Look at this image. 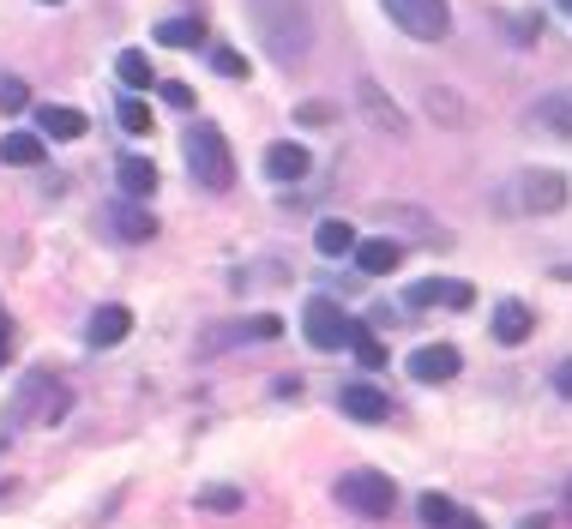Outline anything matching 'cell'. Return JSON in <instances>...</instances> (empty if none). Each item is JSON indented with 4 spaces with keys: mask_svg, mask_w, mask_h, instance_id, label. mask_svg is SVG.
<instances>
[{
    "mask_svg": "<svg viewBox=\"0 0 572 529\" xmlns=\"http://www.w3.org/2000/svg\"><path fill=\"white\" fill-rule=\"evenodd\" d=\"M338 500L350 505V512H362V517H386L391 505H398V488H391L380 469H350V476L338 481Z\"/></svg>",
    "mask_w": 572,
    "mask_h": 529,
    "instance_id": "277c9868",
    "label": "cell"
},
{
    "mask_svg": "<svg viewBox=\"0 0 572 529\" xmlns=\"http://www.w3.org/2000/svg\"><path fill=\"white\" fill-rule=\"evenodd\" d=\"M555 391H560V398H567V403H572V355H567V362H560V367H555Z\"/></svg>",
    "mask_w": 572,
    "mask_h": 529,
    "instance_id": "4dcf8cb0",
    "label": "cell"
},
{
    "mask_svg": "<svg viewBox=\"0 0 572 529\" xmlns=\"http://www.w3.org/2000/svg\"><path fill=\"white\" fill-rule=\"evenodd\" d=\"M42 133H49V139H78V133H85V115H78V109H42Z\"/></svg>",
    "mask_w": 572,
    "mask_h": 529,
    "instance_id": "44dd1931",
    "label": "cell"
},
{
    "mask_svg": "<svg viewBox=\"0 0 572 529\" xmlns=\"http://www.w3.org/2000/svg\"><path fill=\"white\" fill-rule=\"evenodd\" d=\"M127 331H133V313L127 307H97L91 313V349H115V343H127Z\"/></svg>",
    "mask_w": 572,
    "mask_h": 529,
    "instance_id": "4fadbf2b",
    "label": "cell"
},
{
    "mask_svg": "<svg viewBox=\"0 0 572 529\" xmlns=\"http://www.w3.org/2000/svg\"><path fill=\"white\" fill-rule=\"evenodd\" d=\"M248 13H253V30H260V42L272 49L277 66H296L313 49V18L301 0H248Z\"/></svg>",
    "mask_w": 572,
    "mask_h": 529,
    "instance_id": "6da1fadb",
    "label": "cell"
},
{
    "mask_svg": "<svg viewBox=\"0 0 572 529\" xmlns=\"http://www.w3.org/2000/svg\"><path fill=\"white\" fill-rule=\"evenodd\" d=\"M157 42H163V49H199V42H206V25H199V18H163V25H157Z\"/></svg>",
    "mask_w": 572,
    "mask_h": 529,
    "instance_id": "ac0fdd59",
    "label": "cell"
},
{
    "mask_svg": "<svg viewBox=\"0 0 572 529\" xmlns=\"http://www.w3.org/2000/svg\"><path fill=\"white\" fill-rule=\"evenodd\" d=\"M187 168H194V181L206 193H229L235 181V156H229V139L217 127H194L187 133Z\"/></svg>",
    "mask_w": 572,
    "mask_h": 529,
    "instance_id": "7a4b0ae2",
    "label": "cell"
},
{
    "mask_svg": "<svg viewBox=\"0 0 572 529\" xmlns=\"http://www.w3.org/2000/svg\"><path fill=\"white\" fill-rule=\"evenodd\" d=\"M241 500H248L241 488H206V493H199V505H206V512H241Z\"/></svg>",
    "mask_w": 572,
    "mask_h": 529,
    "instance_id": "d4e9b609",
    "label": "cell"
},
{
    "mask_svg": "<svg viewBox=\"0 0 572 529\" xmlns=\"http://www.w3.org/2000/svg\"><path fill=\"white\" fill-rule=\"evenodd\" d=\"M410 307H458V313H464V307H476V289L458 284V277H446V284H440V277H428V284L410 289Z\"/></svg>",
    "mask_w": 572,
    "mask_h": 529,
    "instance_id": "ba28073f",
    "label": "cell"
},
{
    "mask_svg": "<svg viewBox=\"0 0 572 529\" xmlns=\"http://www.w3.org/2000/svg\"><path fill=\"white\" fill-rule=\"evenodd\" d=\"M103 223L121 235V241H133V247H139V241H151V235H157V217L139 205V199H115V205L103 211Z\"/></svg>",
    "mask_w": 572,
    "mask_h": 529,
    "instance_id": "52a82bcc",
    "label": "cell"
},
{
    "mask_svg": "<svg viewBox=\"0 0 572 529\" xmlns=\"http://www.w3.org/2000/svg\"><path fill=\"white\" fill-rule=\"evenodd\" d=\"M157 193V163L151 156H121V199H151Z\"/></svg>",
    "mask_w": 572,
    "mask_h": 529,
    "instance_id": "9a60e30c",
    "label": "cell"
},
{
    "mask_svg": "<svg viewBox=\"0 0 572 529\" xmlns=\"http://www.w3.org/2000/svg\"><path fill=\"white\" fill-rule=\"evenodd\" d=\"M241 331L253 337V343H272V337H284V319H272V313H260V319H248Z\"/></svg>",
    "mask_w": 572,
    "mask_h": 529,
    "instance_id": "83f0119b",
    "label": "cell"
},
{
    "mask_svg": "<svg viewBox=\"0 0 572 529\" xmlns=\"http://www.w3.org/2000/svg\"><path fill=\"white\" fill-rule=\"evenodd\" d=\"M313 247H320L325 259H344V253H356V229L338 223V217H325L320 229H313Z\"/></svg>",
    "mask_w": 572,
    "mask_h": 529,
    "instance_id": "e0dca14e",
    "label": "cell"
},
{
    "mask_svg": "<svg viewBox=\"0 0 572 529\" xmlns=\"http://www.w3.org/2000/svg\"><path fill=\"white\" fill-rule=\"evenodd\" d=\"M458 349L452 343H422L416 355H410V379H422V386H440V379H452L458 374Z\"/></svg>",
    "mask_w": 572,
    "mask_h": 529,
    "instance_id": "9c48e42d",
    "label": "cell"
},
{
    "mask_svg": "<svg viewBox=\"0 0 572 529\" xmlns=\"http://www.w3.org/2000/svg\"><path fill=\"white\" fill-rule=\"evenodd\" d=\"M0 151H7V163H42V139L37 133H7V144H0Z\"/></svg>",
    "mask_w": 572,
    "mask_h": 529,
    "instance_id": "cb8c5ba5",
    "label": "cell"
},
{
    "mask_svg": "<svg viewBox=\"0 0 572 529\" xmlns=\"http://www.w3.org/2000/svg\"><path fill=\"white\" fill-rule=\"evenodd\" d=\"M301 325H308V343H313V349H344V331H350L344 307H338V301H325V295H313V301H308Z\"/></svg>",
    "mask_w": 572,
    "mask_h": 529,
    "instance_id": "5b68a950",
    "label": "cell"
},
{
    "mask_svg": "<svg viewBox=\"0 0 572 529\" xmlns=\"http://www.w3.org/2000/svg\"><path fill=\"white\" fill-rule=\"evenodd\" d=\"M380 7H386L391 25L410 30L416 42H440L452 30V7L446 0H380Z\"/></svg>",
    "mask_w": 572,
    "mask_h": 529,
    "instance_id": "3957f363",
    "label": "cell"
},
{
    "mask_svg": "<svg viewBox=\"0 0 572 529\" xmlns=\"http://www.w3.org/2000/svg\"><path fill=\"white\" fill-rule=\"evenodd\" d=\"M163 103L170 109H194V91H187V85H163Z\"/></svg>",
    "mask_w": 572,
    "mask_h": 529,
    "instance_id": "f546056e",
    "label": "cell"
},
{
    "mask_svg": "<svg viewBox=\"0 0 572 529\" xmlns=\"http://www.w3.org/2000/svg\"><path fill=\"white\" fill-rule=\"evenodd\" d=\"M338 403H344V415H356V421H386V391L380 386H362V379H356V386H344L338 391Z\"/></svg>",
    "mask_w": 572,
    "mask_h": 529,
    "instance_id": "7c38bea8",
    "label": "cell"
},
{
    "mask_svg": "<svg viewBox=\"0 0 572 529\" xmlns=\"http://www.w3.org/2000/svg\"><path fill=\"white\" fill-rule=\"evenodd\" d=\"M567 512H572V481H567Z\"/></svg>",
    "mask_w": 572,
    "mask_h": 529,
    "instance_id": "d590c367",
    "label": "cell"
},
{
    "mask_svg": "<svg viewBox=\"0 0 572 529\" xmlns=\"http://www.w3.org/2000/svg\"><path fill=\"white\" fill-rule=\"evenodd\" d=\"M0 445H7V427H0Z\"/></svg>",
    "mask_w": 572,
    "mask_h": 529,
    "instance_id": "74e56055",
    "label": "cell"
},
{
    "mask_svg": "<svg viewBox=\"0 0 572 529\" xmlns=\"http://www.w3.org/2000/svg\"><path fill=\"white\" fill-rule=\"evenodd\" d=\"M265 175H272V181H301V175H308V144H296V139L272 144V151H265Z\"/></svg>",
    "mask_w": 572,
    "mask_h": 529,
    "instance_id": "5bb4252c",
    "label": "cell"
},
{
    "mask_svg": "<svg viewBox=\"0 0 572 529\" xmlns=\"http://www.w3.org/2000/svg\"><path fill=\"white\" fill-rule=\"evenodd\" d=\"M495 337L507 349H519L524 337H531V307H524V301H500L495 307Z\"/></svg>",
    "mask_w": 572,
    "mask_h": 529,
    "instance_id": "2e32d148",
    "label": "cell"
},
{
    "mask_svg": "<svg viewBox=\"0 0 572 529\" xmlns=\"http://www.w3.org/2000/svg\"><path fill=\"white\" fill-rule=\"evenodd\" d=\"M30 91H25V78H7L0 73V109H25Z\"/></svg>",
    "mask_w": 572,
    "mask_h": 529,
    "instance_id": "f1b7e54d",
    "label": "cell"
},
{
    "mask_svg": "<svg viewBox=\"0 0 572 529\" xmlns=\"http://www.w3.org/2000/svg\"><path fill=\"white\" fill-rule=\"evenodd\" d=\"M458 529H482V524H476V517H464V512H458Z\"/></svg>",
    "mask_w": 572,
    "mask_h": 529,
    "instance_id": "836d02e7",
    "label": "cell"
},
{
    "mask_svg": "<svg viewBox=\"0 0 572 529\" xmlns=\"http://www.w3.org/2000/svg\"><path fill=\"white\" fill-rule=\"evenodd\" d=\"M344 343L356 349V362H362V367H386V343H380L368 325H350V331H344Z\"/></svg>",
    "mask_w": 572,
    "mask_h": 529,
    "instance_id": "ffe728a7",
    "label": "cell"
},
{
    "mask_svg": "<svg viewBox=\"0 0 572 529\" xmlns=\"http://www.w3.org/2000/svg\"><path fill=\"white\" fill-rule=\"evenodd\" d=\"M560 7H567V18H572V0H560Z\"/></svg>",
    "mask_w": 572,
    "mask_h": 529,
    "instance_id": "8d00e7d4",
    "label": "cell"
},
{
    "mask_svg": "<svg viewBox=\"0 0 572 529\" xmlns=\"http://www.w3.org/2000/svg\"><path fill=\"white\" fill-rule=\"evenodd\" d=\"M115 73H121V85H127V91H151V61H145L139 49H127L115 61Z\"/></svg>",
    "mask_w": 572,
    "mask_h": 529,
    "instance_id": "603a6c76",
    "label": "cell"
},
{
    "mask_svg": "<svg viewBox=\"0 0 572 529\" xmlns=\"http://www.w3.org/2000/svg\"><path fill=\"white\" fill-rule=\"evenodd\" d=\"M536 121H543L548 133H560V139H572V91H555L536 103Z\"/></svg>",
    "mask_w": 572,
    "mask_h": 529,
    "instance_id": "d6986e66",
    "label": "cell"
},
{
    "mask_svg": "<svg viewBox=\"0 0 572 529\" xmlns=\"http://www.w3.org/2000/svg\"><path fill=\"white\" fill-rule=\"evenodd\" d=\"M428 109H434V115H446V121H458V103H452L446 91H434V103H428Z\"/></svg>",
    "mask_w": 572,
    "mask_h": 529,
    "instance_id": "1f68e13d",
    "label": "cell"
},
{
    "mask_svg": "<svg viewBox=\"0 0 572 529\" xmlns=\"http://www.w3.org/2000/svg\"><path fill=\"white\" fill-rule=\"evenodd\" d=\"M356 265H362L368 277H386V272H398V265H403V247L391 241V235H374V241L356 235Z\"/></svg>",
    "mask_w": 572,
    "mask_h": 529,
    "instance_id": "8fae6325",
    "label": "cell"
},
{
    "mask_svg": "<svg viewBox=\"0 0 572 529\" xmlns=\"http://www.w3.org/2000/svg\"><path fill=\"white\" fill-rule=\"evenodd\" d=\"M121 127L127 133H151V109H145L139 97H121Z\"/></svg>",
    "mask_w": 572,
    "mask_h": 529,
    "instance_id": "484cf974",
    "label": "cell"
},
{
    "mask_svg": "<svg viewBox=\"0 0 572 529\" xmlns=\"http://www.w3.org/2000/svg\"><path fill=\"white\" fill-rule=\"evenodd\" d=\"M356 103H362V115L374 121L380 133H391V139H403V133H410L403 109H398V103H386V91H380L374 78H362V85H356Z\"/></svg>",
    "mask_w": 572,
    "mask_h": 529,
    "instance_id": "8992f818",
    "label": "cell"
},
{
    "mask_svg": "<svg viewBox=\"0 0 572 529\" xmlns=\"http://www.w3.org/2000/svg\"><path fill=\"white\" fill-rule=\"evenodd\" d=\"M49 7H54V0H49Z\"/></svg>",
    "mask_w": 572,
    "mask_h": 529,
    "instance_id": "f35d334b",
    "label": "cell"
},
{
    "mask_svg": "<svg viewBox=\"0 0 572 529\" xmlns=\"http://www.w3.org/2000/svg\"><path fill=\"white\" fill-rule=\"evenodd\" d=\"M560 205H567V175H555V168L524 175V211H560Z\"/></svg>",
    "mask_w": 572,
    "mask_h": 529,
    "instance_id": "30bf717a",
    "label": "cell"
},
{
    "mask_svg": "<svg viewBox=\"0 0 572 529\" xmlns=\"http://www.w3.org/2000/svg\"><path fill=\"white\" fill-rule=\"evenodd\" d=\"M211 66L223 78H248V54H235V49H211Z\"/></svg>",
    "mask_w": 572,
    "mask_h": 529,
    "instance_id": "4316f807",
    "label": "cell"
},
{
    "mask_svg": "<svg viewBox=\"0 0 572 529\" xmlns=\"http://www.w3.org/2000/svg\"><path fill=\"white\" fill-rule=\"evenodd\" d=\"M7 355H13V325L0 319V367H7Z\"/></svg>",
    "mask_w": 572,
    "mask_h": 529,
    "instance_id": "d6a6232c",
    "label": "cell"
},
{
    "mask_svg": "<svg viewBox=\"0 0 572 529\" xmlns=\"http://www.w3.org/2000/svg\"><path fill=\"white\" fill-rule=\"evenodd\" d=\"M416 512H422V524H428V529H458V505L446 500V493H422Z\"/></svg>",
    "mask_w": 572,
    "mask_h": 529,
    "instance_id": "7402d4cb",
    "label": "cell"
},
{
    "mask_svg": "<svg viewBox=\"0 0 572 529\" xmlns=\"http://www.w3.org/2000/svg\"><path fill=\"white\" fill-rule=\"evenodd\" d=\"M555 277H572V265H560V272H555Z\"/></svg>",
    "mask_w": 572,
    "mask_h": 529,
    "instance_id": "e575fe53",
    "label": "cell"
}]
</instances>
